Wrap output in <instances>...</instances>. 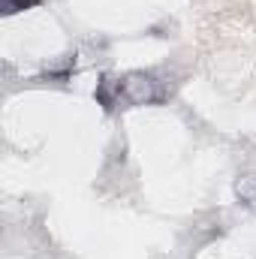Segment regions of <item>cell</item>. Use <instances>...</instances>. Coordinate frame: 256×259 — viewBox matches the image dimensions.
Wrapping results in <instances>:
<instances>
[{"label": "cell", "instance_id": "obj_1", "mask_svg": "<svg viewBox=\"0 0 256 259\" xmlns=\"http://www.w3.org/2000/svg\"><path fill=\"white\" fill-rule=\"evenodd\" d=\"M118 81H121V103L145 106V103H157V100H163L160 81H154L151 75L133 72V75H127V78H118Z\"/></svg>", "mask_w": 256, "mask_h": 259}, {"label": "cell", "instance_id": "obj_2", "mask_svg": "<svg viewBox=\"0 0 256 259\" xmlns=\"http://www.w3.org/2000/svg\"><path fill=\"white\" fill-rule=\"evenodd\" d=\"M39 0H3V12H18V9H30Z\"/></svg>", "mask_w": 256, "mask_h": 259}]
</instances>
